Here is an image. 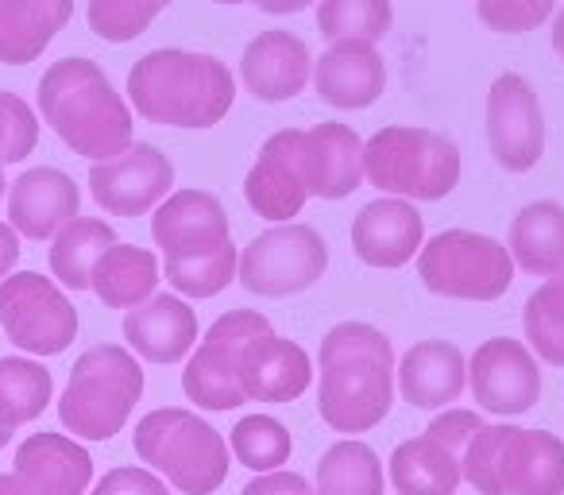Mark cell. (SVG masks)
<instances>
[{"mask_svg":"<svg viewBox=\"0 0 564 495\" xmlns=\"http://www.w3.org/2000/svg\"><path fill=\"white\" fill-rule=\"evenodd\" d=\"M35 101H40V117L82 159L105 163L124 155L135 143L132 105L117 94L109 74L94 58H63L47 66Z\"/></svg>","mask_w":564,"mask_h":495,"instance_id":"277c9868","label":"cell"},{"mask_svg":"<svg viewBox=\"0 0 564 495\" xmlns=\"http://www.w3.org/2000/svg\"><path fill=\"white\" fill-rule=\"evenodd\" d=\"M282 140L310 197L340 202L364 186V140L352 125L325 120L314 128H282Z\"/></svg>","mask_w":564,"mask_h":495,"instance_id":"5bb4252c","label":"cell"},{"mask_svg":"<svg viewBox=\"0 0 564 495\" xmlns=\"http://www.w3.org/2000/svg\"><path fill=\"white\" fill-rule=\"evenodd\" d=\"M460 480V453L430 433L399 441L387 461V484L394 495H456Z\"/></svg>","mask_w":564,"mask_h":495,"instance_id":"83f0119b","label":"cell"},{"mask_svg":"<svg viewBox=\"0 0 564 495\" xmlns=\"http://www.w3.org/2000/svg\"><path fill=\"white\" fill-rule=\"evenodd\" d=\"M0 330L28 356H58L78 341V310L55 279L17 271L0 283Z\"/></svg>","mask_w":564,"mask_h":495,"instance_id":"8fae6325","label":"cell"},{"mask_svg":"<svg viewBox=\"0 0 564 495\" xmlns=\"http://www.w3.org/2000/svg\"><path fill=\"white\" fill-rule=\"evenodd\" d=\"M89 495H171V484L163 476H155L151 469L124 464V469L105 472Z\"/></svg>","mask_w":564,"mask_h":495,"instance_id":"f35d334b","label":"cell"},{"mask_svg":"<svg viewBox=\"0 0 564 495\" xmlns=\"http://www.w3.org/2000/svg\"><path fill=\"white\" fill-rule=\"evenodd\" d=\"M314 384V361L299 341L279 337L274 330H259L240 348V387L248 402H294Z\"/></svg>","mask_w":564,"mask_h":495,"instance_id":"ac0fdd59","label":"cell"},{"mask_svg":"<svg viewBox=\"0 0 564 495\" xmlns=\"http://www.w3.org/2000/svg\"><path fill=\"white\" fill-rule=\"evenodd\" d=\"M74 0H0V66H28L70 24Z\"/></svg>","mask_w":564,"mask_h":495,"instance_id":"484cf974","label":"cell"},{"mask_svg":"<svg viewBox=\"0 0 564 495\" xmlns=\"http://www.w3.org/2000/svg\"><path fill=\"white\" fill-rule=\"evenodd\" d=\"M4 194H9V182H4V163H0V202H4Z\"/></svg>","mask_w":564,"mask_h":495,"instance_id":"bcb514c9","label":"cell"},{"mask_svg":"<svg viewBox=\"0 0 564 495\" xmlns=\"http://www.w3.org/2000/svg\"><path fill=\"white\" fill-rule=\"evenodd\" d=\"M507 252L525 276H556L564 268V205L553 197L522 205L510 220Z\"/></svg>","mask_w":564,"mask_h":495,"instance_id":"4316f807","label":"cell"},{"mask_svg":"<svg viewBox=\"0 0 564 495\" xmlns=\"http://www.w3.org/2000/svg\"><path fill=\"white\" fill-rule=\"evenodd\" d=\"M17 263H20V233L9 220H0V283L12 276Z\"/></svg>","mask_w":564,"mask_h":495,"instance_id":"b9f144b4","label":"cell"},{"mask_svg":"<svg viewBox=\"0 0 564 495\" xmlns=\"http://www.w3.org/2000/svg\"><path fill=\"white\" fill-rule=\"evenodd\" d=\"M317 32L329 43L360 40L383 43L394 28L391 0H317Z\"/></svg>","mask_w":564,"mask_h":495,"instance_id":"836d02e7","label":"cell"},{"mask_svg":"<svg viewBox=\"0 0 564 495\" xmlns=\"http://www.w3.org/2000/svg\"><path fill=\"white\" fill-rule=\"evenodd\" d=\"M553 51H556V55L564 58V9H561V12H556V17H553Z\"/></svg>","mask_w":564,"mask_h":495,"instance_id":"f6af8a7d","label":"cell"},{"mask_svg":"<svg viewBox=\"0 0 564 495\" xmlns=\"http://www.w3.org/2000/svg\"><path fill=\"white\" fill-rule=\"evenodd\" d=\"M487 148L499 171L525 174L545 155V109L530 78L507 71L487 89Z\"/></svg>","mask_w":564,"mask_h":495,"instance_id":"4fadbf2b","label":"cell"},{"mask_svg":"<svg viewBox=\"0 0 564 495\" xmlns=\"http://www.w3.org/2000/svg\"><path fill=\"white\" fill-rule=\"evenodd\" d=\"M507 244L476 228H445L417 252V279L430 294L453 302H499L514 287Z\"/></svg>","mask_w":564,"mask_h":495,"instance_id":"9c48e42d","label":"cell"},{"mask_svg":"<svg viewBox=\"0 0 564 495\" xmlns=\"http://www.w3.org/2000/svg\"><path fill=\"white\" fill-rule=\"evenodd\" d=\"M525 345L541 364L564 368V268L549 276L522 306Z\"/></svg>","mask_w":564,"mask_h":495,"instance_id":"d6a6232c","label":"cell"},{"mask_svg":"<svg viewBox=\"0 0 564 495\" xmlns=\"http://www.w3.org/2000/svg\"><path fill=\"white\" fill-rule=\"evenodd\" d=\"M259 330H271L259 310H228L205 330L182 368V391L197 410H240L248 402L240 387V348Z\"/></svg>","mask_w":564,"mask_h":495,"instance_id":"7c38bea8","label":"cell"},{"mask_svg":"<svg viewBox=\"0 0 564 495\" xmlns=\"http://www.w3.org/2000/svg\"><path fill=\"white\" fill-rule=\"evenodd\" d=\"M314 89L340 112L371 109L387 89V63L376 43L337 40L322 51V58H314Z\"/></svg>","mask_w":564,"mask_h":495,"instance_id":"ffe728a7","label":"cell"},{"mask_svg":"<svg viewBox=\"0 0 564 495\" xmlns=\"http://www.w3.org/2000/svg\"><path fill=\"white\" fill-rule=\"evenodd\" d=\"M240 78L256 101H294L314 82V55H310L306 40H299L294 32H282V28H271L243 47Z\"/></svg>","mask_w":564,"mask_h":495,"instance_id":"d6986e66","label":"cell"},{"mask_svg":"<svg viewBox=\"0 0 564 495\" xmlns=\"http://www.w3.org/2000/svg\"><path fill=\"white\" fill-rule=\"evenodd\" d=\"M89 194L112 217H148L174 194V163L155 143H132L124 155L94 163Z\"/></svg>","mask_w":564,"mask_h":495,"instance_id":"2e32d148","label":"cell"},{"mask_svg":"<svg viewBox=\"0 0 564 495\" xmlns=\"http://www.w3.org/2000/svg\"><path fill=\"white\" fill-rule=\"evenodd\" d=\"M132 449L155 476H163L182 495H213L232 469L225 433L186 407L148 410L135 422Z\"/></svg>","mask_w":564,"mask_h":495,"instance_id":"8992f818","label":"cell"},{"mask_svg":"<svg viewBox=\"0 0 564 495\" xmlns=\"http://www.w3.org/2000/svg\"><path fill=\"white\" fill-rule=\"evenodd\" d=\"M40 143V120L32 105L0 89V163H24Z\"/></svg>","mask_w":564,"mask_h":495,"instance_id":"8d00e7d4","label":"cell"},{"mask_svg":"<svg viewBox=\"0 0 564 495\" xmlns=\"http://www.w3.org/2000/svg\"><path fill=\"white\" fill-rule=\"evenodd\" d=\"M159 256L140 244H112L109 252L97 260L89 291L105 302L109 310H135L155 294L159 287Z\"/></svg>","mask_w":564,"mask_h":495,"instance_id":"f1b7e54d","label":"cell"},{"mask_svg":"<svg viewBox=\"0 0 564 495\" xmlns=\"http://www.w3.org/2000/svg\"><path fill=\"white\" fill-rule=\"evenodd\" d=\"M166 9H171V0H89L86 20L97 40L120 47V43L140 40Z\"/></svg>","mask_w":564,"mask_h":495,"instance_id":"d590c367","label":"cell"},{"mask_svg":"<svg viewBox=\"0 0 564 495\" xmlns=\"http://www.w3.org/2000/svg\"><path fill=\"white\" fill-rule=\"evenodd\" d=\"M0 495H28V487L17 480V472H0Z\"/></svg>","mask_w":564,"mask_h":495,"instance_id":"ee69618b","label":"cell"},{"mask_svg":"<svg viewBox=\"0 0 564 495\" xmlns=\"http://www.w3.org/2000/svg\"><path fill=\"white\" fill-rule=\"evenodd\" d=\"M143 399V368L132 348L94 345L74 361L58 399V422L74 441H109Z\"/></svg>","mask_w":564,"mask_h":495,"instance_id":"52a82bcc","label":"cell"},{"mask_svg":"<svg viewBox=\"0 0 564 495\" xmlns=\"http://www.w3.org/2000/svg\"><path fill=\"white\" fill-rule=\"evenodd\" d=\"M240 495H314V484H310L302 472H259L256 480L243 484Z\"/></svg>","mask_w":564,"mask_h":495,"instance_id":"60d3db41","label":"cell"},{"mask_svg":"<svg viewBox=\"0 0 564 495\" xmlns=\"http://www.w3.org/2000/svg\"><path fill=\"white\" fill-rule=\"evenodd\" d=\"M55 379L40 361L0 356V449L9 445L20 426L35 422L51 407Z\"/></svg>","mask_w":564,"mask_h":495,"instance_id":"4dcf8cb0","label":"cell"},{"mask_svg":"<svg viewBox=\"0 0 564 495\" xmlns=\"http://www.w3.org/2000/svg\"><path fill=\"white\" fill-rule=\"evenodd\" d=\"M213 4H248V0H213Z\"/></svg>","mask_w":564,"mask_h":495,"instance_id":"7dc6e473","label":"cell"},{"mask_svg":"<svg viewBox=\"0 0 564 495\" xmlns=\"http://www.w3.org/2000/svg\"><path fill=\"white\" fill-rule=\"evenodd\" d=\"M460 476L476 495H564V441L549 430L484 422L464 445Z\"/></svg>","mask_w":564,"mask_h":495,"instance_id":"5b68a950","label":"cell"},{"mask_svg":"<svg viewBox=\"0 0 564 495\" xmlns=\"http://www.w3.org/2000/svg\"><path fill=\"white\" fill-rule=\"evenodd\" d=\"M28 495H86L94 480V456L66 433H32L12 461Z\"/></svg>","mask_w":564,"mask_h":495,"instance_id":"603a6c76","label":"cell"},{"mask_svg":"<svg viewBox=\"0 0 564 495\" xmlns=\"http://www.w3.org/2000/svg\"><path fill=\"white\" fill-rule=\"evenodd\" d=\"M425 244V217L406 197H376L352 217V252L379 271H399L417 260Z\"/></svg>","mask_w":564,"mask_h":495,"instance_id":"e0dca14e","label":"cell"},{"mask_svg":"<svg viewBox=\"0 0 564 495\" xmlns=\"http://www.w3.org/2000/svg\"><path fill=\"white\" fill-rule=\"evenodd\" d=\"M128 101L148 125L205 132L232 112L236 78L217 55L159 47L128 71Z\"/></svg>","mask_w":564,"mask_h":495,"instance_id":"3957f363","label":"cell"},{"mask_svg":"<svg viewBox=\"0 0 564 495\" xmlns=\"http://www.w3.org/2000/svg\"><path fill=\"white\" fill-rule=\"evenodd\" d=\"M460 148L445 132L387 125L364 140V182L406 202H441L460 186Z\"/></svg>","mask_w":564,"mask_h":495,"instance_id":"ba28073f","label":"cell"},{"mask_svg":"<svg viewBox=\"0 0 564 495\" xmlns=\"http://www.w3.org/2000/svg\"><path fill=\"white\" fill-rule=\"evenodd\" d=\"M394 391L417 410H448L468 391V356L453 341H417L394 364Z\"/></svg>","mask_w":564,"mask_h":495,"instance_id":"44dd1931","label":"cell"},{"mask_svg":"<svg viewBox=\"0 0 564 495\" xmlns=\"http://www.w3.org/2000/svg\"><path fill=\"white\" fill-rule=\"evenodd\" d=\"M468 391L479 410L518 418L541 399V361L525 341L491 337L468 361Z\"/></svg>","mask_w":564,"mask_h":495,"instance_id":"9a60e30c","label":"cell"},{"mask_svg":"<svg viewBox=\"0 0 564 495\" xmlns=\"http://www.w3.org/2000/svg\"><path fill=\"white\" fill-rule=\"evenodd\" d=\"M124 341L148 364H182L197 345V314L182 294H151L124 314Z\"/></svg>","mask_w":564,"mask_h":495,"instance_id":"cb8c5ba5","label":"cell"},{"mask_svg":"<svg viewBox=\"0 0 564 495\" xmlns=\"http://www.w3.org/2000/svg\"><path fill=\"white\" fill-rule=\"evenodd\" d=\"M394 345L368 322H337L317 348V415L337 433H368L394 407Z\"/></svg>","mask_w":564,"mask_h":495,"instance_id":"6da1fadb","label":"cell"},{"mask_svg":"<svg viewBox=\"0 0 564 495\" xmlns=\"http://www.w3.org/2000/svg\"><path fill=\"white\" fill-rule=\"evenodd\" d=\"M78 209V182L58 166H32L9 186V225L28 240H51Z\"/></svg>","mask_w":564,"mask_h":495,"instance_id":"7402d4cb","label":"cell"},{"mask_svg":"<svg viewBox=\"0 0 564 495\" xmlns=\"http://www.w3.org/2000/svg\"><path fill=\"white\" fill-rule=\"evenodd\" d=\"M387 476L379 453L360 438H340L317 461L314 495H383Z\"/></svg>","mask_w":564,"mask_h":495,"instance_id":"1f68e13d","label":"cell"},{"mask_svg":"<svg viewBox=\"0 0 564 495\" xmlns=\"http://www.w3.org/2000/svg\"><path fill=\"white\" fill-rule=\"evenodd\" d=\"M329 271V244L314 225L286 220L259 233L248 248H240L236 279L259 299H291L322 283Z\"/></svg>","mask_w":564,"mask_h":495,"instance_id":"30bf717a","label":"cell"},{"mask_svg":"<svg viewBox=\"0 0 564 495\" xmlns=\"http://www.w3.org/2000/svg\"><path fill=\"white\" fill-rule=\"evenodd\" d=\"M151 240L163 252L166 283L182 299H217L236 283L240 248L217 194L209 190H174L151 213Z\"/></svg>","mask_w":564,"mask_h":495,"instance_id":"7a4b0ae2","label":"cell"},{"mask_svg":"<svg viewBox=\"0 0 564 495\" xmlns=\"http://www.w3.org/2000/svg\"><path fill=\"white\" fill-rule=\"evenodd\" d=\"M117 244L109 220L101 217H74L51 236V271L63 291H89L94 268Z\"/></svg>","mask_w":564,"mask_h":495,"instance_id":"f546056e","label":"cell"},{"mask_svg":"<svg viewBox=\"0 0 564 495\" xmlns=\"http://www.w3.org/2000/svg\"><path fill=\"white\" fill-rule=\"evenodd\" d=\"M484 426V418L476 415V410H464V407H448V410H441L437 418L430 422V438H437V441H445L448 449H456V453H464V445L471 441V433Z\"/></svg>","mask_w":564,"mask_h":495,"instance_id":"ab89813d","label":"cell"},{"mask_svg":"<svg viewBox=\"0 0 564 495\" xmlns=\"http://www.w3.org/2000/svg\"><path fill=\"white\" fill-rule=\"evenodd\" d=\"M556 0H476V17L495 35H525L553 17Z\"/></svg>","mask_w":564,"mask_h":495,"instance_id":"74e56055","label":"cell"},{"mask_svg":"<svg viewBox=\"0 0 564 495\" xmlns=\"http://www.w3.org/2000/svg\"><path fill=\"white\" fill-rule=\"evenodd\" d=\"M248 4H256L267 17H294V12H306L317 0H248Z\"/></svg>","mask_w":564,"mask_h":495,"instance_id":"7bdbcfd3","label":"cell"},{"mask_svg":"<svg viewBox=\"0 0 564 495\" xmlns=\"http://www.w3.org/2000/svg\"><path fill=\"white\" fill-rule=\"evenodd\" d=\"M228 453H232L236 464L251 469L256 476L259 472H279L282 464L291 461L294 438L274 415H243L228 433Z\"/></svg>","mask_w":564,"mask_h":495,"instance_id":"e575fe53","label":"cell"},{"mask_svg":"<svg viewBox=\"0 0 564 495\" xmlns=\"http://www.w3.org/2000/svg\"><path fill=\"white\" fill-rule=\"evenodd\" d=\"M243 202L251 205V213H259L271 225H286V220H294L306 209L310 194L302 186L299 171H294L282 132H274L259 148L256 163H251L248 179H243Z\"/></svg>","mask_w":564,"mask_h":495,"instance_id":"d4e9b609","label":"cell"}]
</instances>
